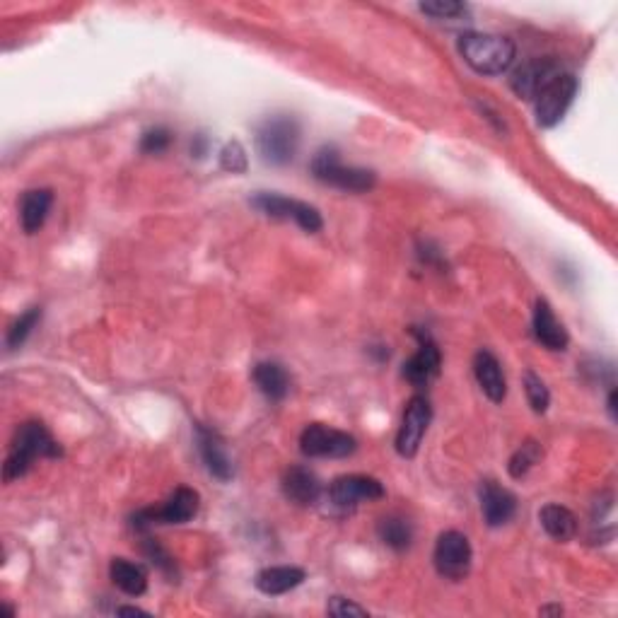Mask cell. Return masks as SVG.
Returning <instances> with one entry per match:
<instances>
[{
  "label": "cell",
  "mask_w": 618,
  "mask_h": 618,
  "mask_svg": "<svg viewBox=\"0 0 618 618\" xmlns=\"http://www.w3.org/2000/svg\"><path fill=\"white\" fill-rule=\"evenodd\" d=\"M63 454L61 445L56 442V437L49 433L44 423L39 421H27L17 428V433L10 442L8 459L3 464V478L5 483H13L17 478L27 476V471L32 469V464L37 459H58Z\"/></svg>",
  "instance_id": "cell-1"
},
{
  "label": "cell",
  "mask_w": 618,
  "mask_h": 618,
  "mask_svg": "<svg viewBox=\"0 0 618 618\" xmlns=\"http://www.w3.org/2000/svg\"><path fill=\"white\" fill-rule=\"evenodd\" d=\"M459 54L476 73L481 75H500L515 63V44L512 39L498 37V34L483 32H464L457 44Z\"/></svg>",
  "instance_id": "cell-2"
},
{
  "label": "cell",
  "mask_w": 618,
  "mask_h": 618,
  "mask_svg": "<svg viewBox=\"0 0 618 618\" xmlns=\"http://www.w3.org/2000/svg\"><path fill=\"white\" fill-rule=\"evenodd\" d=\"M300 148V124L290 114H273L256 128V150L271 167H285Z\"/></svg>",
  "instance_id": "cell-3"
},
{
  "label": "cell",
  "mask_w": 618,
  "mask_h": 618,
  "mask_svg": "<svg viewBox=\"0 0 618 618\" xmlns=\"http://www.w3.org/2000/svg\"><path fill=\"white\" fill-rule=\"evenodd\" d=\"M309 169H312V177L317 182L348 191V194H367L377 184V174L372 169L343 165L334 145H324L322 150H317Z\"/></svg>",
  "instance_id": "cell-4"
},
{
  "label": "cell",
  "mask_w": 618,
  "mask_h": 618,
  "mask_svg": "<svg viewBox=\"0 0 618 618\" xmlns=\"http://www.w3.org/2000/svg\"><path fill=\"white\" fill-rule=\"evenodd\" d=\"M201 507V495L194 488L179 486L174 488L172 495L160 507H143L131 517L133 529L145 532V529L155 527V524H186L198 515Z\"/></svg>",
  "instance_id": "cell-5"
},
{
  "label": "cell",
  "mask_w": 618,
  "mask_h": 618,
  "mask_svg": "<svg viewBox=\"0 0 618 618\" xmlns=\"http://www.w3.org/2000/svg\"><path fill=\"white\" fill-rule=\"evenodd\" d=\"M252 206L259 213H264L266 218L293 220L300 230L309 232V235H314V232H319L324 227L322 213L305 201H297V198L273 194V191H259V194L252 198Z\"/></svg>",
  "instance_id": "cell-6"
},
{
  "label": "cell",
  "mask_w": 618,
  "mask_h": 618,
  "mask_svg": "<svg viewBox=\"0 0 618 618\" xmlns=\"http://www.w3.org/2000/svg\"><path fill=\"white\" fill-rule=\"evenodd\" d=\"M358 450V440L346 430L312 423L302 430L300 452L309 459H346Z\"/></svg>",
  "instance_id": "cell-7"
},
{
  "label": "cell",
  "mask_w": 618,
  "mask_h": 618,
  "mask_svg": "<svg viewBox=\"0 0 618 618\" xmlns=\"http://www.w3.org/2000/svg\"><path fill=\"white\" fill-rule=\"evenodd\" d=\"M435 570L445 580L459 582L469 575L471 563H474V548L466 534L457 532V529H447L437 536L435 551H433Z\"/></svg>",
  "instance_id": "cell-8"
},
{
  "label": "cell",
  "mask_w": 618,
  "mask_h": 618,
  "mask_svg": "<svg viewBox=\"0 0 618 618\" xmlns=\"http://www.w3.org/2000/svg\"><path fill=\"white\" fill-rule=\"evenodd\" d=\"M577 90H580V83H577L573 73H558L534 99L536 124L541 128H553L561 124L563 116L568 114L570 104L575 102Z\"/></svg>",
  "instance_id": "cell-9"
},
{
  "label": "cell",
  "mask_w": 618,
  "mask_h": 618,
  "mask_svg": "<svg viewBox=\"0 0 618 618\" xmlns=\"http://www.w3.org/2000/svg\"><path fill=\"white\" fill-rule=\"evenodd\" d=\"M433 421V406L423 394H416L408 399L404 408V418H401L399 433H396V452L404 459H413L421 450V442L428 425Z\"/></svg>",
  "instance_id": "cell-10"
},
{
  "label": "cell",
  "mask_w": 618,
  "mask_h": 618,
  "mask_svg": "<svg viewBox=\"0 0 618 618\" xmlns=\"http://www.w3.org/2000/svg\"><path fill=\"white\" fill-rule=\"evenodd\" d=\"M413 336L418 338V351L404 363V380L416 389L430 387L442 372V353L433 341V336L425 329H413Z\"/></svg>",
  "instance_id": "cell-11"
},
{
  "label": "cell",
  "mask_w": 618,
  "mask_h": 618,
  "mask_svg": "<svg viewBox=\"0 0 618 618\" xmlns=\"http://www.w3.org/2000/svg\"><path fill=\"white\" fill-rule=\"evenodd\" d=\"M384 495H387V491H384L380 478L365 474L338 476L329 486L331 503L336 507H343V510H351V507H358L363 503H375V500H382Z\"/></svg>",
  "instance_id": "cell-12"
},
{
  "label": "cell",
  "mask_w": 618,
  "mask_h": 618,
  "mask_svg": "<svg viewBox=\"0 0 618 618\" xmlns=\"http://www.w3.org/2000/svg\"><path fill=\"white\" fill-rule=\"evenodd\" d=\"M558 73L563 71L553 58H532V61L522 63V66L512 73L510 87L517 97L534 102L536 95H539Z\"/></svg>",
  "instance_id": "cell-13"
},
{
  "label": "cell",
  "mask_w": 618,
  "mask_h": 618,
  "mask_svg": "<svg viewBox=\"0 0 618 618\" xmlns=\"http://www.w3.org/2000/svg\"><path fill=\"white\" fill-rule=\"evenodd\" d=\"M478 500H481L483 522L491 529L505 527L517 512V498L498 481H483L481 488H478Z\"/></svg>",
  "instance_id": "cell-14"
},
{
  "label": "cell",
  "mask_w": 618,
  "mask_h": 618,
  "mask_svg": "<svg viewBox=\"0 0 618 618\" xmlns=\"http://www.w3.org/2000/svg\"><path fill=\"white\" fill-rule=\"evenodd\" d=\"M281 488H283L285 500H290V503L297 507L317 505L324 493V486H322V481H319V476L314 474L309 466H302V464L290 466V469L285 471Z\"/></svg>",
  "instance_id": "cell-15"
},
{
  "label": "cell",
  "mask_w": 618,
  "mask_h": 618,
  "mask_svg": "<svg viewBox=\"0 0 618 618\" xmlns=\"http://www.w3.org/2000/svg\"><path fill=\"white\" fill-rule=\"evenodd\" d=\"M532 329L534 338L541 343V346L548 348V351H565L570 343L568 331L565 326L558 322V317L553 314V307L548 305V300L539 297L534 302V319H532Z\"/></svg>",
  "instance_id": "cell-16"
},
{
  "label": "cell",
  "mask_w": 618,
  "mask_h": 618,
  "mask_svg": "<svg viewBox=\"0 0 618 618\" xmlns=\"http://www.w3.org/2000/svg\"><path fill=\"white\" fill-rule=\"evenodd\" d=\"M474 377L481 387V392L493 401V404H503L507 396V382L500 360L491 351H478L474 355Z\"/></svg>",
  "instance_id": "cell-17"
},
{
  "label": "cell",
  "mask_w": 618,
  "mask_h": 618,
  "mask_svg": "<svg viewBox=\"0 0 618 618\" xmlns=\"http://www.w3.org/2000/svg\"><path fill=\"white\" fill-rule=\"evenodd\" d=\"M196 442H198V454H201L208 474L223 483L230 481V478L235 476V471H232V462L230 457H227L223 440H220L213 430L203 428V425H196Z\"/></svg>",
  "instance_id": "cell-18"
},
{
  "label": "cell",
  "mask_w": 618,
  "mask_h": 618,
  "mask_svg": "<svg viewBox=\"0 0 618 618\" xmlns=\"http://www.w3.org/2000/svg\"><path fill=\"white\" fill-rule=\"evenodd\" d=\"M54 206V191L51 189H29L20 201V225L25 235H37L42 230Z\"/></svg>",
  "instance_id": "cell-19"
},
{
  "label": "cell",
  "mask_w": 618,
  "mask_h": 618,
  "mask_svg": "<svg viewBox=\"0 0 618 618\" xmlns=\"http://www.w3.org/2000/svg\"><path fill=\"white\" fill-rule=\"evenodd\" d=\"M305 582V570L295 568V565H273V568L261 570L256 575L254 585L256 590L268 594V597H281L288 594L295 587H300Z\"/></svg>",
  "instance_id": "cell-20"
},
{
  "label": "cell",
  "mask_w": 618,
  "mask_h": 618,
  "mask_svg": "<svg viewBox=\"0 0 618 618\" xmlns=\"http://www.w3.org/2000/svg\"><path fill=\"white\" fill-rule=\"evenodd\" d=\"M252 380L261 394L271 401H283L290 392V377L281 363H256L252 370Z\"/></svg>",
  "instance_id": "cell-21"
},
{
  "label": "cell",
  "mask_w": 618,
  "mask_h": 618,
  "mask_svg": "<svg viewBox=\"0 0 618 618\" xmlns=\"http://www.w3.org/2000/svg\"><path fill=\"white\" fill-rule=\"evenodd\" d=\"M109 577H112L116 590L128 594V597H143L148 592V570L141 563L114 558L109 565Z\"/></svg>",
  "instance_id": "cell-22"
},
{
  "label": "cell",
  "mask_w": 618,
  "mask_h": 618,
  "mask_svg": "<svg viewBox=\"0 0 618 618\" xmlns=\"http://www.w3.org/2000/svg\"><path fill=\"white\" fill-rule=\"evenodd\" d=\"M539 522L541 527H544V532L551 536V539L556 541H570L575 539L577 534V517L573 510H568V507L556 505V503H548L539 510Z\"/></svg>",
  "instance_id": "cell-23"
},
{
  "label": "cell",
  "mask_w": 618,
  "mask_h": 618,
  "mask_svg": "<svg viewBox=\"0 0 618 618\" xmlns=\"http://www.w3.org/2000/svg\"><path fill=\"white\" fill-rule=\"evenodd\" d=\"M377 536H380L382 544L392 548V551H406V548L413 544V527L404 517L389 515L382 517L380 524H377Z\"/></svg>",
  "instance_id": "cell-24"
},
{
  "label": "cell",
  "mask_w": 618,
  "mask_h": 618,
  "mask_svg": "<svg viewBox=\"0 0 618 618\" xmlns=\"http://www.w3.org/2000/svg\"><path fill=\"white\" fill-rule=\"evenodd\" d=\"M39 322H42V307H29L25 314H20V319H15V324L8 329V338H5L10 351H17Z\"/></svg>",
  "instance_id": "cell-25"
},
{
  "label": "cell",
  "mask_w": 618,
  "mask_h": 618,
  "mask_svg": "<svg viewBox=\"0 0 618 618\" xmlns=\"http://www.w3.org/2000/svg\"><path fill=\"white\" fill-rule=\"evenodd\" d=\"M541 459V447L539 442L527 440L524 445L510 457V464H507V471H510L512 478H524L529 471L534 469V464H539Z\"/></svg>",
  "instance_id": "cell-26"
},
{
  "label": "cell",
  "mask_w": 618,
  "mask_h": 618,
  "mask_svg": "<svg viewBox=\"0 0 618 618\" xmlns=\"http://www.w3.org/2000/svg\"><path fill=\"white\" fill-rule=\"evenodd\" d=\"M524 394H527L529 406H532L534 413H546L548 406H551V392H548L546 382L541 380L539 375L532 370L524 372Z\"/></svg>",
  "instance_id": "cell-27"
},
{
  "label": "cell",
  "mask_w": 618,
  "mask_h": 618,
  "mask_svg": "<svg viewBox=\"0 0 618 618\" xmlns=\"http://www.w3.org/2000/svg\"><path fill=\"white\" fill-rule=\"evenodd\" d=\"M143 553H145V558H148V561L153 563L162 575L169 577V582L177 577V563H174V558L169 556V551L160 544V541L145 539L143 541Z\"/></svg>",
  "instance_id": "cell-28"
},
{
  "label": "cell",
  "mask_w": 618,
  "mask_h": 618,
  "mask_svg": "<svg viewBox=\"0 0 618 618\" xmlns=\"http://www.w3.org/2000/svg\"><path fill=\"white\" fill-rule=\"evenodd\" d=\"M418 8L435 20H459V17L469 15V5L457 3V0H433V3H421Z\"/></svg>",
  "instance_id": "cell-29"
},
{
  "label": "cell",
  "mask_w": 618,
  "mask_h": 618,
  "mask_svg": "<svg viewBox=\"0 0 618 618\" xmlns=\"http://www.w3.org/2000/svg\"><path fill=\"white\" fill-rule=\"evenodd\" d=\"M172 145V131L165 126H155L141 136V153L143 155H162Z\"/></svg>",
  "instance_id": "cell-30"
},
{
  "label": "cell",
  "mask_w": 618,
  "mask_h": 618,
  "mask_svg": "<svg viewBox=\"0 0 618 618\" xmlns=\"http://www.w3.org/2000/svg\"><path fill=\"white\" fill-rule=\"evenodd\" d=\"M220 165L227 172L232 174H242L247 172V153H244V148L239 143H227L223 148V153H220Z\"/></svg>",
  "instance_id": "cell-31"
},
{
  "label": "cell",
  "mask_w": 618,
  "mask_h": 618,
  "mask_svg": "<svg viewBox=\"0 0 618 618\" xmlns=\"http://www.w3.org/2000/svg\"><path fill=\"white\" fill-rule=\"evenodd\" d=\"M326 614L338 616V618H346V616L363 618V616H370V614H367L365 606L355 604V602H351V599H346V597H331L329 604H326Z\"/></svg>",
  "instance_id": "cell-32"
},
{
  "label": "cell",
  "mask_w": 618,
  "mask_h": 618,
  "mask_svg": "<svg viewBox=\"0 0 618 618\" xmlns=\"http://www.w3.org/2000/svg\"><path fill=\"white\" fill-rule=\"evenodd\" d=\"M208 150V138L206 136H196L194 143H191V155L196 157H203Z\"/></svg>",
  "instance_id": "cell-33"
},
{
  "label": "cell",
  "mask_w": 618,
  "mask_h": 618,
  "mask_svg": "<svg viewBox=\"0 0 618 618\" xmlns=\"http://www.w3.org/2000/svg\"><path fill=\"white\" fill-rule=\"evenodd\" d=\"M116 614H119V616H148V611L138 609V606H116Z\"/></svg>",
  "instance_id": "cell-34"
},
{
  "label": "cell",
  "mask_w": 618,
  "mask_h": 618,
  "mask_svg": "<svg viewBox=\"0 0 618 618\" xmlns=\"http://www.w3.org/2000/svg\"><path fill=\"white\" fill-rule=\"evenodd\" d=\"M606 408H609L611 418H614V421H616V387H611V392H609V401H606Z\"/></svg>",
  "instance_id": "cell-35"
},
{
  "label": "cell",
  "mask_w": 618,
  "mask_h": 618,
  "mask_svg": "<svg viewBox=\"0 0 618 618\" xmlns=\"http://www.w3.org/2000/svg\"><path fill=\"white\" fill-rule=\"evenodd\" d=\"M541 614H563L561 606H546V609H541Z\"/></svg>",
  "instance_id": "cell-36"
}]
</instances>
